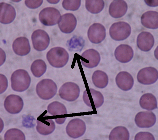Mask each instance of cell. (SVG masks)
<instances>
[{"mask_svg":"<svg viewBox=\"0 0 158 140\" xmlns=\"http://www.w3.org/2000/svg\"><path fill=\"white\" fill-rule=\"evenodd\" d=\"M11 86L15 91L23 92L28 89L31 82L28 73L25 70H17L12 74L11 78Z\"/></svg>","mask_w":158,"mask_h":140,"instance_id":"obj_1","label":"cell"},{"mask_svg":"<svg viewBox=\"0 0 158 140\" xmlns=\"http://www.w3.org/2000/svg\"><path fill=\"white\" fill-rule=\"evenodd\" d=\"M69 55L67 51L63 48L57 47L50 49L47 54V58L53 67L62 68L67 63Z\"/></svg>","mask_w":158,"mask_h":140,"instance_id":"obj_2","label":"cell"},{"mask_svg":"<svg viewBox=\"0 0 158 140\" xmlns=\"http://www.w3.org/2000/svg\"><path fill=\"white\" fill-rule=\"evenodd\" d=\"M36 92L39 97L44 100H48L56 95L57 90V85L52 80L44 79L37 84Z\"/></svg>","mask_w":158,"mask_h":140,"instance_id":"obj_3","label":"cell"},{"mask_svg":"<svg viewBox=\"0 0 158 140\" xmlns=\"http://www.w3.org/2000/svg\"><path fill=\"white\" fill-rule=\"evenodd\" d=\"M110 37L114 40L120 41L127 39L131 33L130 25L124 22H119L113 24L109 30Z\"/></svg>","mask_w":158,"mask_h":140,"instance_id":"obj_4","label":"cell"},{"mask_svg":"<svg viewBox=\"0 0 158 140\" xmlns=\"http://www.w3.org/2000/svg\"><path fill=\"white\" fill-rule=\"evenodd\" d=\"M61 18L60 11L53 7H49L42 10L39 15L40 22L44 25L53 26L58 23Z\"/></svg>","mask_w":158,"mask_h":140,"instance_id":"obj_5","label":"cell"},{"mask_svg":"<svg viewBox=\"0 0 158 140\" xmlns=\"http://www.w3.org/2000/svg\"><path fill=\"white\" fill-rule=\"evenodd\" d=\"M80 87L76 83L68 82L64 84L59 91V94L62 99L68 102L76 100L80 93Z\"/></svg>","mask_w":158,"mask_h":140,"instance_id":"obj_6","label":"cell"},{"mask_svg":"<svg viewBox=\"0 0 158 140\" xmlns=\"http://www.w3.org/2000/svg\"><path fill=\"white\" fill-rule=\"evenodd\" d=\"M86 130L85 122L82 119L74 118L69 122L66 128L67 135L70 138H77L83 136Z\"/></svg>","mask_w":158,"mask_h":140,"instance_id":"obj_7","label":"cell"},{"mask_svg":"<svg viewBox=\"0 0 158 140\" xmlns=\"http://www.w3.org/2000/svg\"><path fill=\"white\" fill-rule=\"evenodd\" d=\"M31 39L34 48L39 51L45 50L50 44L48 35L45 31L41 29L34 32L31 36Z\"/></svg>","mask_w":158,"mask_h":140,"instance_id":"obj_8","label":"cell"},{"mask_svg":"<svg viewBox=\"0 0 158 140\" xmlns=\"http://www.w3.org/2000/svg\"><path fill=\"white\" fill-rule=\"evenodd\" d=\"M158 73L157 70L152 67L143 68L139 71L137 75L138 81L144 85H150L157 81Z\"/></svg>","mask_w":158,"mask_h":140,"instance_id":"obj_9","label":"cell"},{"mask_svg":"<svg viewBox=\"0 0 158 140\" xmlns=\"http://www.w3.org/2000/svg\"><path fill=\"white\" fill-rule=\"evenodd\" d=\"M6 111L11 114H17L22 110L24 102L23 99L20 96L11 95L6 98L4 104Z\"/></svg>","mask_w":158,"mask_h":140,"instance_id":"obj_10","label":"cell"},{"mask_svg":"<svg viewBox=\"0 0 158 140\" xmlns=\"http://www.w3.org/2000/svg\"><path fill=\"white\" fill-rule=\"evenodd\" d=\"M88 36L89 39L92 43L95 44L100 43L106 37V29L102 24L95 23L89 28Z\"/></svg>","mask_w":158,"mask_h":140,"instance_id":"obj_11","label":"cell"},{"mask_svg":"<svg viewBox=\"0 0 158 140\" xmlns=\"http://www.w3.org/2000/svg\"><path fill=\"white\" fill-rule=\"evenodd\" d=\"M135 121L136 125L139 128H149L155 124L156 117L152 112H141L136 115Z\"/></svg>","mask_w":158,"mask_h":140,"instance_id":"obj_12","label":"cell"},{"mask_svg":"<svg viewBox=\"0 0 158 140\" xmlns=\"http://www.w3.org/2000/svg\"><path fill=\"white\" fill-rule=\"evenodd\" d=\"M81 62L82 64L87 68H92L97 66L101 59L99 53L94 49L86 50L82 54Z\"/></svg>","mask_w":158,"mask_h":140,"instance_id":"obj_13","label":"cell"},{"mask_svg":"<svg viewBox=\"0 0 158 140\" xmlns=\"http://www.w3.org/2000/svg\"><path fill=\"white\" fill-rule=\"evenodd\" d=\"M77 20L75 16L71 13L63 15L61 17L58 25L61 32L65 34L72 32L75 29Z\"/></svg>","mask_w":158,"mask_h":140,"instance_id":"obj_14","label":"cell"},{"mask_svg":"<svg viewBox=\"0 0 158 140\" xmlns=\"http://www.w3.org/2000/svg\"><path fill=\"white\" fill-rule=\"evenodd\" d=\"M0 21L3 24L11 23L15 19L16 13L14 7L11 5L2 2L0 4Z\"/></svg>","mask_w":158,"mask_h":140,"instance_id":"obj_15","label":"cell"},{"mask_svg":"<svg viewBox=\"0 0 158 140\" xmlns=\"http://www.w3.org/2000/svg\"><path fill=\"white\" fill-rule=\"evenodd\" d=\"M114 55L116 59L119 62L126 63L129 62L134 56V51L130 46L122 44L116 49Z\"/></svg>","mask_w":158,"mask_h":140,"instance_id":"obj_16","label":"cell"},{"mask_svg":"<svg viewBox=\"0 0 158 140\" xmlns=\"http://www.w3.org/2000/svg\"><path fill=\"white\" fill-rule=\"evenodd\" d=\"M154 39L153 35L149 32H143L138 36L137 45L141 50L148 52L151 50L154 44Z\"/></svg>","mask_w":158,"mask_h":140,"instance_id":"obj_17","label":"cell"},{"mask_svg":"<svg viewBox=\"0 0 158 140\" xmlns=\"http://www.w3.org/2000/svg\"><path fill=\"white\" fill-rule=\"evenodd\" d=\"M115 81L118 87L124 91L131 90L134 84V80L132 76L128 73L125 71L119 73L116 78Z\"/></svg>","mask_w":158,"mask_h":140,"instance_id":"obj_18","label":"cell"},{"mask_svg":"<svg viewBox=\"0 0 158 140\" xmlns=\"http://www.w3.org/2000/svg\"><path fill=\"white\" fill-rule=\"evenodd\" d=\"M14 52L20 56H24L30 52L31 48L28 39L25 37H20L16 39L13 44Z\"/></svg>","mask_w":158,"mask_h":140,"instance_id":"obj_19","label":"cell"},{"mask_svg":"<svg viewBox=\"0 0 158 140\" xmlns=\"http://www.w3.org/2000/svg\"><path fill=\"white\" fill-rule=\"evenodd\" d=\"M128 9L127 3L124 1H114L110 4L109 13L112 17L118 19L122 17L126 13Z\"/></svg>","mask_w":158,"mask_h":140,"instance_id":"obj_20","label":"cell"},{"mask_svg":"<svg viewBox=\"0 0 158 140\" xmlns=\"http://www.w3.org/2000/svg\"><path fill=\"white\" fill-rule=\"evenodd\" d=\"M141 23L145 27L155 29L158 27V14L155 11H149L143 14L141 17Z\"/></svg>","mask_w":158,"mask_h":140,"instance_id":"obj_21","label":"cell"},{"mask_svg":"<svg viewBox=\"0 0 158 140\" xmlns=\"http://www.w3.org/2000/svg\"><path fill=\"white\" fill-rule=\"evenodd\" d=\"M36 129L40 134L47 135L52 133L56 128L55 123L52 119L37 121Z\"/></svg>","mask_w":158,"mask_h":140,"instance_id":"obj_22","label":"cell"},{"mask_svg":"<svg viewBox=\"0 0 158 140\" xmlns=\"http://www.w3.org/2000/svg\"><path fill=\"white\" fill-rule=\"evenodd\" d=\"M139 103L142 108L147 110H152L157 107L156 98L151 93L143 95L140 99Z\"/></svg>","mask_w":158,"mask_h":140,"instance_id":"obj_23","label":"cell"},{"mask_svg":"<svg viewBox=\"0 0 158 140\" xmlns=\"http://www.w3.org/2000/svg\"><path fill=\"white\" fill-rule=\"evenodd\" d=\"M92 78L94 84L98 88H104L108 84V77L107 75L103 71H95L93 74Z\"/></svg>","mask_w":158,"mask_h":140,"instance_id":"obj_24","label":"cell"},{"mask_svg":"<svg viewBox=\"0 0 158 140\" xmlns=\"http://www.w3.org/2000/svg\"><path fill=\"white\" fill-rule=\"evenodd\" d=\"M130 134L127 129L123 126H118L111 131L109 140H129Z\"/></svg>","mask_w":158,"mask_h":140,"instance_id":"obj_25","label":"cell"},{"mask_svg":"<svg viewBox=\"0 0 158 140\" xmlns=\"http://www.w3.org/2000/svg\"><path fill=\"white\" fill-rule=\"evenodd\" d=\"M47 68L44 61L41 59H37L32 63L31 69L33 75L36 78H39L45 73Z\"/></svg>","mask_w":158,"mask_h":140,"instance_id":"obj_26","label":"cell"},{"mask_svg":"<svg viewBox=\"0 0 158 140\" xmlns=\"http://www.w3.org/2000/svg\"><path fill=\"white\" fill-rule=\"evenodd\" d=\"M48 113L52 116L67 114L65 106L58 101H54L49 104L47 108Z\"/></svg>","mask_w":158,"mask_h":140,"instance_id":"obj_27","label":"cell"},{"mask_svg":"<svg viewBox=\"0 0 158 140\" xmlns=\"http://www.w3.org/2000/svg\"><path fill=\"white\" fill-rule=\"evenodd\" d=\"M105 3L103 1H86V8L93 14H98L104 9Z\"/></svg>","mask_w":158,"mask_h":140,"instance_id":"obj_28","label":"cell"},{"mask_svg":"<svg viewBox=\"0 0 158 140\" xmlns=\"http://www.w3.org/2000/svg\"><path fill=\"white\" fill-rule=\"evenodd\" d=\"M5 140H25L24 133L17 128L11 129L6 131L4 135Z\"/></svg>","mask_w":158,"mask_h":140,"instance_id":"obj_29","label":"cell"},{"mask_svg":"<svg viewBox=\"0 0 158 140\" xmlns=\"http://www.w3.org/2000/svg\"><path fill=\"white\" fill-rule=\"evenodd\" d=\"M89 90L95 108H100L104 103L103 95L100 92L94 89L90 88Z\"/></svg>","mask_w":158,"mask_h":140,"instance_id":"obj_30","label":"cell"},{"mask_svg":"<svg viewBox=\"0 0 158 140\" xmlns=\"http://www.w3.org/2000/svg\"><path fill=\"white\" fill-rule=\"evenodd\" d=\"M81 1H64L62 3L63 7L67 11H75L80 8Z\"/></svg>","mask_w":158,"mask_h":140,"instance_id":"obj_31","label":"cell"},{"mask_svg":"<svg viewBox=\"0 0 158 140\" xmlns=\"http://www.w3.org/2000/svg\"><path fill=\"white\" fill-rule=\"evenodd\" d=\"M153 135L149 132H141L135 136V140H155Z\"/></svg>","mask_w":158,"mask_h":140,"instance_id":"obj_32","label":"cell"},{"mask_svg":"<svg viewBox=\"0 0 158 140\" xmlns=\"http://www.w3.org/2000/svg\"><path fill=\"white\" fill-rule=\"evenodd\" d=\"M43 2V1H26L25 4L30 9H36L39 7Z\"/></svg>","mask_w":158,"mask_h":140,"instance_id":"obj_33","label":"cell"},{"mask_svg":"<svg viewBox=\"0 0 158 140\" xmlns=\"http://www.w3.org/2000/svg\"><path fill=\"white\" fill-rule=\"evenodd\" d=\"M8 86V80L3 75L1 74V93H3L7 89Z\"/></svg>","mask_w":158,"mask_h":140,"instance_id":"obj_34","label":"cell"}]
</instances>
